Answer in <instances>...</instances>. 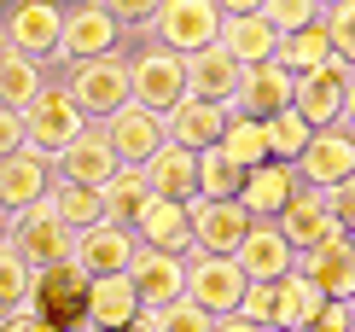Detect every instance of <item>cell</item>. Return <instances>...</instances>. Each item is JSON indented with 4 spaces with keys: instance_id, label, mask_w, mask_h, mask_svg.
<instances>
[{
    "instance_id": "6da1fadb",
    "label": "cell",
    "mask_w": 355,
    "mask_h": 332,
    "mask_svg": "<svg viewBox=\"0 0 355 332\" xmlns=\"http://www.w3.org/2000/svg\"><path fill=\"white\" fill-rule=\"evenodd\" d=\"M29 315L41 326H58V332H82L87 326V274L76 263H53V268H35L29 280Z\"/></svg>"
},
{
    "instance_id": "7a4b0ae2",
    "label": "cell",
    "mask_w": 355,
    "mask_h": 332,
    "mask_svg": "<svg viewBox=\"0 0 355 332\" xmlns=\"http://www.w3.org/2000/svg\"><path fill=\"white\" fill-rule=\"evenodd\" d=\"M18 117H24V146H29V152H41L47 163L64 152L70 140H82V134H87V117L70 105L64 88H41Z\"/></svg>"
},
{
    "instance_id": "3957f363",
    "label": "cell",
    "mask_w": 355,
    "mask_h": 332,
    "mask_svg": "<svg viewBox=\"0 0 355 332\" xmlns=\"http://www.w3.org/2000/svg\"><path fill=\"white\" fill-rule=\"evenodd\" d=\"M6 245L29 263V274L35 268H53V263H70V251H76V233L64 228V222L53 216V204L41 199V204H29L18 210V216L6 222Z\"/></svg>"
},
{
    "instance_id": "277c9868",
    "label": "cell",
    "mask_w": 355,
    "mask_h": 332,
    "mask_svg": "<svg viewBox=\"0 0 355 332\" xmlns=\"http://www.w3.org/2000/svg\"><path fill=\"white\" fill-rule=\"evenodd\" d=\"M152 29H157V47L164 53L192 58V53L216 47L221 12H216V0H164V6L152 12Z\"/></svg>"
},
{
    "instance_id": "5b68a950",
    "label": "cell",
    "mask_w": 355,
    "mask_h": 332,
    "mask_svg": "<svg viewBox=\"0 0 355 332\" xmlns=\"http://www.w3.org/2000/svg\"><path fill=\"white\" fill-rule=\"evenodd\" d=\"M70 105L82 117H116L128 105V58H87V65H70V82H64Z\"/></svg>"
},
{
    "instance_id": "8992f818",
    "label": "cell",
    "mask_w": 355,
    "mask_h": 332,
    "mask_svg": "<svg viewBox=\"0 0 355 332\" xmlns=\"http://www.w3.org/2000/svg\"><path fill=\"white\" fill-rule=\"evenodd\" d=\"M187 99V65L164 47H146L135 65H128V105H140V111L164 117L175 105Z\"/></svg>"
},
{
    "instance_id": "52a82bcc",
    "label": "cell",
    "mask_w": 355,
    "mask_h": 332,
    "mask_svg": "<svg viewBox=\"0 0 355 332\" xmlns=\"http://www.w3.org/2000/svg\"><path fill=\"white\" fill-rule=\"evenodd\" d=\"M349 105V65H320L309 76H291V111L303 117L309 128H338Z\"/></svg>"
},
{
    "instance_id": "ba28073f",
    "label": "cell",
    "mask_w": 355,
    "mask_h": 332,
    "mask_svg": "<svg viewBox=\"0 0 355 332\" xmlns=\"http://www.w3.org/2000/svg\"><path fill=\"white\" fill-rule=\"evenodd\" d=\"M187 228H192V251L187 256H233L239 239L250 233V216L239 199H192L187 204Z\"/></svg>"
},
{
    "instance_id": "9c48e42d",
    "label": "cell",
    "mask_w": 355,
    "mask_h": 332,
    "mask_svg": "<svg viewBox=\"0 0 355 332\" xmlns=\"http://www.w3.org/2000/svg\"><path fill=\"white\" fill-rule=\"evenodd\" d=\"M245 274L233 256H187V304H198L210 321L221 315H239V297H245Z\"/></svg>"
},
{
    "instance_id": "30bf717a",
    "label": "cell",
    "mask_w": 355,
    "mask_h": 332,
    "mask_svg": "<svg viewBox=\"0 0 355 332\" xmlns=\"http://www.w3.org/2000/svg\"><path fill=\"white\" fill-rule=\"evenodd\" d=\"M291 175H297V187H315V192H332L338 181L355 175V134L344 128H315L303 146V158L291 163Z\"/></svg>"
},
{
    "instance_id": "8fae6325",
    "label": "cell",
    "mask_w": 355,
    "mask_h": 332,
    "mask_svg": "<svg viewBox=\"0 0 355 332\" xmlns=\"http://www.w3.org/2000/svg\"><path fill=\"white\" fill-rule=\"evenodd\" d=\"M297 274L315 285L327 304H349L355 297V245H349V233H332V239H320L315 251H297Z\"/></svg>"
},
{
    "instance_id": "7c38bea8",
    "label": "cell",
    "mask_w": 355,
    "mask_h": 332,
    "mask_svg": "<svg viewBox=\"0 0 355 332\" xmlns=\"http://www.w3.org/2000/svg\"><path fill=\"white\" fill-rule=\"evenodd\" d=\"M140 256V239L135 228H116V222H99V228L76 233V251H70V263L82 268L87 280H111V274H128Z\"/></svg>"
},
{
    "instance_id": "4fadbf2b",
    "label": "cell",
    "mask_w": 355,
    "mask_h": 332,
    "mask_svg": "<svg viewBox=\"0 0 355 332\" xmlns=\"http://www.w3.org/2000/svg\"><path fill=\"white\" fill-rule=\"evenodd\" d=\"M58 29H64V12L53 0H18L6 12V24H0V41L24 58H47V53H58Z\"/></svg>"
},
{
    "instance_id": "5bb4252c",
    "label": "cell",
    "mask_w": 355,
    "mask_h": 332,
    "mask_svg": "<svg viewBox=\"0 0 355 332\" xmlns=\"http://www.w3.org/2000/svg\"><path fill=\"white\" fill-rule=\"evenodd\" d=\"M128 285H135V304L140 309H169L187 297V256H169V251H146L135 256L128 268Z\"/></svg>"
},
{
    "instance_id": "9a60e30c",
    "label": "cell",
    "mask_w": 355,
    "mask_h": 332,
    "mask_svg": "<svg viewBox=\"0 0 355 332\" xmlns=\"http://www.w3.org/2000/svg\"><path fill=\"white\" fill-rule=\"evenodd\" d=\"M291 105V76L274 65H245L239 70V88H233V99H227V111L233 117H250V123H268L274 111H286Z\"/></svg>"
},
{
    "instance_id": "2e32d148",
    "label": "cell",
    "mask_w": 355,
    "mask_h": 332,
    "mask_svg": "<svg viewBox=\"0 0 355 332\" xmlns=\"http://www.w3.org/2000/svg\"><path fill=\"white\" fill-rule=\"evenodd\" d=\"M105 146L116 152V163L123 169H140L146 158L164 146V117H152V111H140V105H123L116 117H105Z\"/></svg>"
},
{
    "instance_id": "e0dca14e",
    "label": "cell",
    "mask_w": 355,
    "mask_h": 332,
    "mask_svg": "<svg viewBox=\"0 0 355 332\" xmlns=\"http://www.w3.org/2000/svg\"><path fill=\"white\" fill-rule=\"evenodd\" d=\"M53 192V163L41 158V152H12V158H0V216H18V210L29 204H41Z\"/></svg>"
},
{
    "instance_id": "ac0fdd59",
    "label": "cell",
    "mask_w": 355,
    "mask_h": 332,
    "mask_svg": "<svg viewBox=\"0 0 355 332\" xmlns=\"http://www.w3.org/2000/svg\"><path fill=\"white\" fill-rule=\"evenodd\" d=\"M116 35H123V24H116L105 6H82V12H64V29H58V53H64L70 65H87V58L116 53Z\"/></svg>"
},
{
    "instance_id": "d6986e66",
    "label": "cell",
    "mask_w": 355,
    "mask_h": 332,
    "mask_svg": "<svg viewBox=\"0 0 355 332\" xmlns=\"http://www.w3.org/2000/svg\"><path fill=\"white\" fill-rule=\"evenodd\" d=\"M233 263H239V274H245V280L274 285V280H286L291 268H297V251H291L286 239H279V228H274V222H250V233L239 239Z\"/></svg>"
},
{
    "instance_id": "ffe728a7",
    "label": "cell",
    "mask_w": 355,
    "mask_h": 332,
    "mask_svg": "<svg viewBox=\"0 0 355 332\" xmlns=\"http://www.w3.org/2000/svg\"><path fill=\"white\" fill-rule=\"evenodd\" d=\"M227 105H210V99H181L175 111H164V140L181 146V152H210L221 140V128H227Z\"/></svg>"
},
{
    "instance_id": "44dd1931",
    "label": "cell",
    "mask_w": 355,
    "mask_h": 332,
    "mask_svg": "<svg viewBox=\"0 0 355 332\" xmlns=\"http://www.w3.org/2000/svg\"><path fill=\"white\" fill-rule=\"evenodd\" d=\"M140 175H146V192H152V199H169V204L198 199V152H181V146H169V140L140 163Z\"/></svg>"
},
{
    "instance_id": "7402d4cb",
    "label": "cell",
    "mask_w": 355,
    "mask_h": 332,
    "mask_svg": "<svg viewBox=\"0 0 355 332\" xmlns=\"http://www.w3.org/2000/svg\"><path fill=\"white\" fill-rule=\"evenodd\" d=\"M274 228H279V239H286L291 251H315L320 239L338 233V228H332V210H327V192H315V187H297V192H291V204L274 216Z\"/></svg>"
},
{
    "instance_id": "603a6c76",
    "label": "cell",
    "mask_w": 355,
    "mask_h": 332,
    "mask_svg": "<svg viewBox=\"0 0 355 332\" xmlns=\"http://www.w3.org/2000/svg\"><path fill=\"white\" fill-rule=\"evenodd\" d=\"M291 192H297V175H291V163H274V158L245 169V181H239V204L250 222H274L291 204Z\"/></svg>"
},
{
    "instance_id": "cb8c5ba5",
    "label": "cell",
    "mask_w": 355,
    "mask_h": 332,
    "mask_svg": "<svg viewBox=\"0 0 355 332\" xmlns=\"http://www.w3.org/2000/svg\"><path fill=\"white\" fill-rule=\"evenodd\" d=\"M123 169V163H116V152L105 146V134L99 128H87L82 140H70L64 152H58V181H64V187H105V181Z\"/></svg>"
},
{
    "instance_id": "d4e9b609",
    "label": "cell",
    "mask_w": 355,
    "mask_h": 332,
    "mask_svg": "<svg viewBox=\"0 0 355 332\" xmlns=\"http://www.w3.org/2000/svg\"><path fill=\"white\" fill-rule=\"evenodd\" d=\"M216 47L233 58V65H268L274 47H279V35H274V24L262 18V12H245V18H221V35H216Z\"/></svg>"
},
{
    "instance_id": "484cf974",
    "label": "cell",
    "mask_w": 355,
    "mask_h": 332,
    "mask_svg": "<svg viewBox=\"0 0 355 332\" xmlns=\"http://www.w3.org/2000/svg\"><path fill=\"white\" fill-rule=\"evenodd\" d=\"M135 239L146 251H169V256H187L192 251V228H187V204H169V199H152L135 216Z\"/></svg>"
},
{
    "instance_id": "4316f807",
    "label": "cell",
    "mask_w": 355,
    "mask_h": 332,
    "mask_svg": "<svg viewBox=\"0 0 355 332\" xmlns=\"http://www.w3.org/2000/svg\"><path fill=\"white\" fill-rule=\"evenodd\" d=\"M135 315H140V304H135V285H128V274L87 280V332H123Z\"/></svg>"
},
{
    "instance_id": "83f0119b",
    "label": "cell",
    "mask_w": 355,
    "mask_h": 332,
    "mask_svg": "<svg viewBox=\"0 0 355 332\" xmlns=\"http://www.w3.org/2000/svg\"><path fill=\"white\" fill-rule=\"evenodd\" d=\"M181 65H187V94H192V99L227 105V99H233V88H239V65H233L221 47H204V53L181 58Z\"/></svg>"
},
{
    "instance_id": "f1b7e54d",
    "label": "cell",
    "mask_w": 355,
    "mask_h": 332,
    "mask_svg": "<svg viewBox=\"0 0 355 332\" xmlns=\"http://www.w3.org/2000/svg\"><path fill=\"white\" fill-rule=\"evenodd\" d=\"M320 309H327V297H320L297 268H291L286 280H274V326L279 332H309Z\"/></svg>"
},
{
    "instance_id": "f546056e",
    "label": "cell",
    "mask_w": 355,
    "mask_h": 332,
    "mask_svg": "<svg viewBox=\"0 0 355 332\" xmlns=\"http://www.w3.org/2000/svg\"><path fill=\"white\" fill-rule=\"evenodd\" d=\"M274 65L286 70V76H309V70L332 65V41H327V29H320V24H309V29H291V35H279Z\"/></svg>"
},
{
    "instance_id": "4dcf8cb0",
    "label": "cell",
    "mask_w": 355,
    "mask_h": 332,
    "mask_svg": "<svg viewBox=\"0 0 355 332\" xmlns=\"http://www.w3.org/2000/svg\"><path fill=\"white\" fill-rule=\"evenodd\" d=\"M99 204H105V222H116V228H135V216L152 204L146 175H140V169H116L105 187H99Z\"/></svg>"
},
{
    "instance_id": "1f68e13d",
    "label": "cell",
    "mask_w": 355,
    "mask_h": 332,
    "mask_svg": "<svg viewBox=\"0 0 355 332\" xmlns=\"http://www.w3.org/2000/svg\"><path fill=\"white\" fill-rule=\"evenodd\" d=\"M41 88H47V82H41V65H35V58L0 47V111H24Z\"/></svg>"
},
{
    "instance_id": "d6a6232c",
    "label": "cell",
    "mask_w": 355,
    "mask_h": 332,
    "mask_svg": "<svg viewBox=\"0 0 355 332\" xmlns=\"http://www.w3.org/2000/svg\"><path fill=\"white\" fill-rule=\"evenodd\" d=\"M47 204H53V216L64 222L70 233H87V228H99V222H105V204H99L94 187H64V181H53Z\"/></svg>"
},
{
    "instance_id": "836d02e7",
    "label": "cell",
    "mask_w": 355,
    "mask_h": 332,
    "mask_svg": "<svg viewBox=\"0 0 355 332\" xmlns=\"http://www.w3.org/2000/svg\"><path fill=\"white\" fill-rule=\"evenodd\" d=\"M216 152L227 163H239V169H257V163H268V140H262V123H250V117H227V128H221Z\"/></svg>"
},
{
    "instance_id": "e575fe53",
    "label": "cell",
    "mask_w": 355,
    "mask_h": 332,
    "mask_svg": "<svg viewBox=\"0 0 355 332\" xmlns=\"http://www.w3.org/2000/svg\"><path fill=\"white\" fill-rule=\"evenodd\" d=\"M309 134H315V128H309L291 105H286V111H274L268 123H262V140H268V158H274V163H297L303 146H309Z\"/></svg>"
},
{
    "instance_id": "d590c367",
    "label": "cell",
    "mask_w": 355,
    "mask_h": 332,
    "mask_svg": "<svg viewBox=\"0 0 355 332\" xmlns=\"http://www.w3.org/2000/svg\"><path fill=\"white\" fill-rule=\"evenodd\" d=\"M239 181H245V169H239V163H227V158H221L216 152V146H210V152H198V199H239Z\"/></svg>"
},
{
    "instance_id": "8d00e7d4",
    "label": "cell",
    "mask_w": 355,
    "mask_h": 332,
    "mask_svg": "<svg viewBox=\"0 0 355 332\" xmlns=\"http://www.w3.org/2000/svg\"><path fill=\"white\" fill-rule=\"evenodd\" d=\"M29 280H35V274H29V263L12 245H0V321L29 304Z\"/></svg>"
},
{
    "instance_id": "74e56055",
    "label": "cell",
    "mask_w": 355,
    "mask_h": 332,
    "mask_svg": "<svg viewBox=\"0 0 355 332\" xmlns=\"http://www.w3.org/2000/svg\"><path fill=\"white\" fill-rule=\"evenodd\" d=\"M320 29H327V41H332V58L355 70V0L327 6V12H320Z\"/></svg>"
},
{
    "instance_id": "f35d334b",
    "label": "cell",
    "mask_w": 355,
    "mask_h": 332,
    "mask_svg": "<svg viewBox=\"0 0 355 332\" xmlns=\"http://www.w3.org/2000/svg\"><path fill=\"white\" fill-rule=\"evenodd\" d=\"M262 18L274 24V35H291V29L320 24V6L315 0H262Z\"/></svg>"
},
{
    "instance_id": "ab89813d",
    "label": "cell",
    "mask_w": 355,
    "mask_h": 332,
    "mask_svg": "<svg viewBox=\"0 0 355 332\" xmlns=\"http://www.w3.org/2000/svg\"><path fill=\"white\" fill-rule=\"evenodd\" d=\"M157 332H216V321L204 315L198 304H169V309H157Z\"/></svg>"
},
{
    "instance_id": "60d3db41",
    "label": "cell",
    "mask_w": 355,
    "mask_h": 332,
    "mask_svg": "<svg viewBox=\"0 0 355 332\" xmlns=\"http://www.w3.org/2000/svg\"><path fill=\"white\" fill-rule=\"evenodd\" d=\"M239 321H250V326H274V285H262V280L245 285V297H239Z\"/></svg>"
},
{
    "instance_id": "b9f144b4",
    "label": "cell",
    "mask_w": 355,
    "mask_h": 332,
    "mask_svg": "<svg viewBox=\"0 0 355 332\" xmlns=\"http://www.w3.org/2000/svg\"><path fill=\"white\" fill-rule=\"evenodd\" d=\"M327 210H332V228L338 233H355V175L338 181V187L327 192Z\"/></svg>"
},
{
    "instance_id": "7bdbcfd3",
    "label": "cell",
    "mask_w": 355,
    "mask_h": 332,
    "mask_svg": "<svg viewBox=\"0 0 355 332\" xmlns=\"http://www.w3.org/2000/svg\"><path fill=\"white\" fill-rule=\"evenodd\" d=\"M94 6H105L116 24H152V12L164 6V0H94Z\"/></svg>"
},
{
    "instance_id": "ee69618b",
    "label": "cell",
    "mask_w": 355,
    "mask_h": 332,
    "mask_svg": "<svg viewBox=\"0 0 355 332\" xmlns=\"http://www.w3.org/2000/svg\"><path fill=\"white\" fill-rule=\"evenodd\" d=\"M309 332H355V315H349V304H327L315 315V326Z\"/></svg>"
},
{
    "instance_id": "f6af8a7d",
    "label": "cell",
    "mask_w": 355,
    "mask_h": 332,
    "mask_svg": "<svg viewBox=\"0 0 355 332\" xmlns=\"http://www.w3.org/2000/svg\"><path fill=\"white\" fill-rule=\"evenodd\" d=\"M24 152V117L18 111H0V158Z\"/></svg>"
},
{
    "instance_id": "bcb514c9",
    "label": "cell",
    "mask_w": 355,
    "mask_h": 332,
    "mask_svg": "<svg viewBox=\"0 0 355 332\" xmlns=\"http://www.w3.org/2000/svg\"><path fill=\"white\" fill-rule=\"evenodd\" d=\"M221 18H245V12H262V0H216Z\"/></svg>"
},
{
    "instance_id": "7dc6e473",
    "label": "cell",
    "mask_w": 355,
    "mask_h": 332,
    "mask_svg": "<svg viewBox=\"0 0 355 332\" xmlns=\"http://www.w3.org/2000/svg\"><path fill=\"white\" fill-rule=\"evenodd\" d=\"M123 332H157V309H140V315H135V321H128Z\"/></svg>"
},
{
    "instance_id": "c3c4849f",
    "label": "cell",
    "mask_w": 355,
    "mask_h": 332,
    "mask_svg": "<svg viewBox=\"0 0 355 332\" xmlns=\"http://www.w3.org/2000/svg\"><path fill=\"white\" fill-rule=\"evenodd\" d=\"M216 332H262V326H250V321H239V315H221V321H216Z\"/></svg>"
},
{
    "instance_id": "681fc988",
    "label": "cell",
    "mask_w": 355,
    "mask_h": 332,
    "mask_svg": "<svg viewBox=\"0 0 355 332\" xmlns=\"http://www.w3.org/2000/svg\"><path fill=\"white\" fill-rule=\"evenodd\" d=\"M344 117L355 123V70H349V105H344Z\"/></svg>"
},
{
    "instance_id": "f907efd6",
    "label": "cell",
    "mask_w": 355,
    "mask_h": 332,
    "mask_svg": "<svg viewBox=\"0 0 355 332\" xmlns=\"http://www.w3.org/2000/svg\"><path fill=\"white\" fill-rule=\"evenodd\" d=\"M0 245H6V216H0Z\"/></svg>"
},
{
    "instance_id": "816d5d0a",
    "label": "cell",
    "mask_w": 355,
    "mask_h": 332,
    "mask_svg": "<svg viewBox=\"0 0 355 332\" xmlns=\"http://www.w3.org/2000/svg\"><path fill=\"white\" fill-rule=\"evenodd\" d=\"M315 6H320V12H327V6H338V0H315Z\"/></svg>"
},
{
    "instance_id": "f5cc1de1",
    "label": "cell",
    "mask_w": 355,
    "mask_h": 332,
    "mask_svg": "<svg viewBox=\"0 0 355 332\" xmlns=\"http://www.w3.org/2000/svg\"><path fill=\"white\" fill-rule=\"evenodd\" d=\"M262 332H279V326H262Z\"/></svg>"
},
{
    "instance_id": "db71d44e",
    "label": "cell",
    "mask_w": 355,
    "mask_h": 332,
    "mask_svg": "<svg viewBox=\"0 0 355 332\" xmlns=\"http://www.w3.org/2000/svg\"><path fill=\"white\" fill-rule=\"evenodd\" d=\"M349 315H355V297H349Z\"/></svg>"
},
{
    "instance_id": "11a10c76",
    "label": "cell",
    "mask_w": 355,
    "mask_h": 332,
    "mask_svg": "<svg viewBox=\"0 0 355 332\" xmlns=\"http://www.w3.org/2000/svg\"><path fill=\"white\" fill-rule=\"evenodd\" d=\"M349 245H355V233H349Z\"/></svg>"
},
{
    "instance_id": "9f6ffc18",
    "label": "cell",
    "mask_w": 355,
    "mask_h": 332,
    "mask_svg": "<svg viewBox=\"0 0 355 332\" xmlns=\"http://www.w3.org/2000/svg\"><path fill=\"white\" fill-rule=\"evenodd\" d=\"M0 47H6V41H0Z\"/></svg>"
},
{
    "instance_id": "6f0895ef",
    "label": "cell",
    "mask_w": 355,
    "mask_h": 332,
    "mask_svg": "<svg viewBox=\"0 0 355 332\" xmlns=\"http://www.w3.org/2000/svg\"><path fill=\"white\" fill-rule=\"evenodd\" d=\"M82 332H87V326H82Z\"/></svg>"
}]
</instances>
